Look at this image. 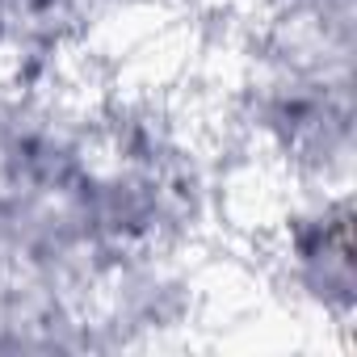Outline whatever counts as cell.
Instances as JSON below:
<instances>
[{
    "instance_id": "1",
    "label": "cell",
    "mask_w": 357,
    "mask_h": 357,
    "mask_svg": "<svg viewBox=\"0 0 357 357\" xmlns=\"http://www.w3.org/2000/svg\"><path fill=\"white\" fill-rule=\"evenodd\" d=\"M286 273L290 282L332 315L353 307V244H349V206L319 198L286 227Z\"/></svg>"
}]
</instances>
